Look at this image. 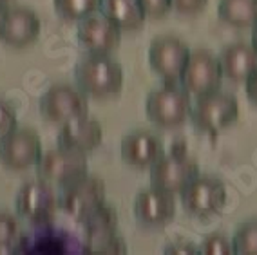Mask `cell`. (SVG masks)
Listing matches in <instances>:
<instances>
[{
  "mask_svg": "<svg viewBox=\"0 0 257 255\" xmlns=\"http://www.w3.org/2000/svg\"><path fill=\"white\" fill-rule=\"evenodd\" d=\"M232 246L237 255H257V219L246 221L235 230Z\"/></svg>",
  "mask_w": 257,
  "mask_h": 255,
  "instance_id": "23",
  "label": "cell"
},
{
  "mask_svg": "<svg viewBox=\"0 0 257 255\" xmlns=\"http://www.w3.org/2000/svg\"><path fill=\"white\" fill-rule=\"evenodd\" d=\"M87 167V154L56 147L49 151H42L40 160L37 163V172L38 178L46 179L51 185L64 187L67 183L89 174Z\"/></svg>",
  "mask_w": 257,
  "mask_h": 255,
  "instance_id": "6",
  "label": "cell"
},
{
  "mask_svg": "<svg viewBox=\"0 0 257 255\" xmlns=\"http://www.w3.org/2000/svg\"><path fill=\"white\" fill-rule=\"evenodd\" d=\"M208 0H170V10L179 15H198L207 8Z\"/></svg>",
  "mask_w": 257,
  "mask_h": 255,
  "instance_id": "28",
  "label": "cell"
},
{
  "mask_svg": "<svg viewBox=\"0 0 257 255\" xmlns=\"http://www.w3.org/2000/svg\"><path fill=\"white\" fill-rule=\"evenodd\" d=\"M58 205L67 215L83 223L89 215L105 205V183L96 176L85 174L60 187Z\"/></svg>",
  "mask_w": 257,
  "mask_h": 255,
  "instance_id": "4",
  "label": "cell"
},
{
  "mask_svg": "<svg viewBox=\"0 0 257 255\" xmlns=\"http://www.w3.org/2000/svg\"><path fill=\"white\" fill-rule=\"evenodd\" d=\"M174 194L152 187V185L140 192L134 199V215L138 219V223H142L143 226H165L169 221L174 219Z\"/></svg>",
  "mask_w": 257,
  "mask_h": 255,
  "instance_id": "15",
  "label": "cell"
},
{
  "mask_svg": "<svg viewBox=\"0 0 257 255\" xmlns=\"http://www.w3.org/2000/svg\"><path fill=\"white\" fill-rule=\"evenodd\" d=\"M198 174L196 161L187 158L183 152L163 154L151 167V185L170 194H181Z\"/></svg>",
  "mask_w": 257,
  "mask_h": 255,
  "instance_id": "12",
  "label": "cell"
},
{
  "mask_svg": "<svg viewBox=\"0 0 257 255\" xmlns=\"http://www.w3.org/2000/svg\"><path fill=\"white\" fill-rule=\"evenodd\" d=\"M145 15L151 19H160L170 11V0H138Z\"/></svg>",
  "mask_w": 257,
  "mask_h": 255,
  "instance_id": "29",
  "label": "cell"
},
{
  "mask_svg": "<svg viewBox=\"0 0 257 255\" xmlns=\"http://www.w3.org/2000/svg\"><path fill=\"white\" fill-rule=\"evenodd\" d=\"M40 114L51 125H64L71 119L87 114V96L80 89L58 83L49 87L40 98Z\"/></svg>",
  "mask_w": 257,
  "mask_h": 255,
  "instance_id": "8",
  "label": "cell"
},
{
  "mask_svg": "<svg viewBox=\"0 0 257 255\" xmlns=\"http://www.w3.org/2000/svg\"><path fill=\"white\" fill-rule=\"evenodd\" d=\"M74 80L85 96L109 98L123 87V69L109 55H85L74 67Z\"/></svg>",
  "mask_w": 257,
  "mask_h": 255,
  "instance_id": "1",
  "label": "cell"
},
{
  "mask_svg": "<svg viewBox=\"0 0 257 255\" xmlns=\"http://www.w3.org/2000/svg\"><path fill=\"white\" fill-rule=\"evenodd\" d=\"M192 100L185 89L176 87L174 83L154 89L147 94L145 100V112L156 127L176 129L181 127L190 118Z\"/></svg>",
  "mask_w": 257,
  "mask_h": 255,
  "instance_id": "3",
  "label": "cell"
},
{
  "mask_svg": "<svg viewBox=\"0 0 257 255\" xmlns=\"http://www.w3.org/2000/svg\"><path fill=\"white\" fill-rule=\"evenodd\" d=\"M181 203L194 217H212L219 214L226 205L225 183L212 176L198 174L181 192Z\"/></svg>",
  "mask_w": 257,
  "mask_h": 255,
  "instance_id": "7",
  "label": "cell"
},
{
  "mask_svg": "<svg viewBox=\"0 0 257 255\" xmlns=\"http://www.w3.org/2000/svg\"><path fill=\"white\" fill-rule=\"evenodd\" d=\"M198 253L205 255H228L234 253V246H232V239H228L223 233H210L199 242Z\"/></svg>",
  "mask_w": 257,
  "mask_h": 255,
  "instance_id": "26",
  "label": "cell"
},
{
  "mask_svg": "<svg viewBox=\"0 0 257 255\" xmlns=\"http://www.w3.org/2000/svg\"><path fill=\"white\" fill-rule=\"evenodd\" d=\"M20 237V224L11 214L0 212V253H10Z\"/></svg>",
  "mask_w": 257,
  "mask_h": 255,
  "instance_id": "25",
  "label": "cell"
},
{
  "mask_svg": "<svg viewBox=\"0 0 257 255\" xmlns=\"http://www.w3.org/2000/svg\"><path fill=\"white\" fill-rule=\"evenodd\" d=\"M17 123H19V119H17L15 109L8 101L0 100V138L10 134L11 131H15V129L19 127Z\"/></svg>",
  "mask_w": 257,
  "mask_h": 255,
  "instance_id": "27",
  "label": "cell"
},
{
  "mask_svg": "<svg viewBox=\"0 0 257 255\" xmlns=\"http://www.w3.org/2000/svg\"><path fill=\"white\" fill-rule=\"evenodd\" d=\"M42 156V143L33 129H15L0 138V163L8 170L22 172L37 167Z\"/></svg>",
  "mask_w": 257,
  "mask_h": 255,
  "instance_id": "10",
  "label": "cell"
},
{
  "mask_svg": "<svg viewBox=\"0 0 257 255\" xmlns=\"http://www.w3.org/2000/svg\"><path fill=\"white\" fill-rule=\"evenodd\" d=\"M121 160L133 169H151L152 165L165 154L163 142L151 131H133L123 136L121 145Z\"/></svg>",
  "mask_w": 257,
  "mask_h": 255,
  "instance_id": "16",
  "label": "cell"
},
{
  "mask_svg": "<svg viewBox=\"0 0 257 255\" xmlns=\"http://www.w3.org/2000/svg\"><path fill=\"white\" fill-rule=\"evenodd\" d=\"M221 78H223V71H221L219 58L207 49H196L190 51V58L179 80L188 94H194L198 98V96L217 91L221 85Z\"/></svg>",
  "mask_w": 257,
  "mask_h": 255,
  "instance_id": "11",
  "label": "cell"
},
{
  "mask_svg": "<svg viewBox=\"0 0 257 255\" xmlns=\"http://www.w3.org/2000/svg\"><path fill=\"white\" fill-rule=\"evenodd\" d=\"M58 205V194L46 179H33L24 183L17 192L15 210L22 219L33 224H47L53 221Z\"/></svg>",
  "mask_w": 257,
  "mask_h": 255,
  "instance_id": "5",
  "label": "cell"
},
{
  "mask_svg": "<svg viewBox=\"0 0 257 255\" xmlns=\"http://www.w3.org/2000/svg\"><path fill=\"white\" fill-rule=\"evenodd\" d=\"M85 233L87 237H96L103 235V233L116 232V226H118V214H116L114 208L103 205L101 208H98L92 215H89L85 221Z\"/></svg>",
  "mask_w": 257,
  "mask_h": 255,
  "instance_id": "22",
  "label": "cell"
},
{
  "mask_svg": "<svg viewBox=\"0 0 257 255\" xmlns=\"http://www.w3.org/2000/svg\"><path fill=\"white\" fill-rule=\"evenodd\" d=\"M101 0H53L55 11L67 22H80L100 10Z\"/></svg>",
  "mask_w": 257,
  "mask_h": 255,
  "instance_id": "21",
  "label": "cell"
},
{
  "mask_svg": "<svg viewBox=\"0 0 257 255\" xmlns=\"http://www.w3.org/2000/svg\"><path fill=\"white\" fill-rule=\"evenodd\" d=\"M100 13L114 22L121 31H138L147 19L138 0H101Z\"/></svg>",
  "mask_w": 257,
  "mask_h": 255,
  "instance_id": "19",
  "label": "cell"
},
{
  "mask_svg": "<svg viewBox=\"0 0 257 255\" xmlns=\"http://www.w3.org/2000/svg\"><path fill=\"white\" fill-rule=\"evenodd\" d=\"M244 89H246L248 100L252 101L253 105H257V71L244 82Z\"/></svg>",
  "mask_w": 257,
  "mask_h": 255,
  "instance_id": "31",
  "label": "cell"
},
{
  "mask_svg": "<svg viewBox=\"0 0 257 255\" xmlns=\"http://www.w3.org/2000/svg\"><path fill=\"white\" fill-rule=\"evenodd\" d=\"M223 76L235 83H244L257 71V49L252 42H234L219 53Z\"/></svg>",
  "mask_w": 257,
  "mask_h": 255,
  "instance_id": "18",
  "label": "cell"
},
{
  "mask_svg": "<svg viewBox=\"0 0 257 255\" xmlns=\"http://www.w3.org/2000/svg\"><path fill=\"white\" fill-rule=\"evenodd\" d=\"M217 17L230 28H253L257 24V0H219Z\"/></svg>",
  "mask_w": 257,
  "mask_h": 255,
  "instance_id": "20",
  "label": "cell"
},
{
  "mask_svg": "<svg viewBox=\"0 0 257 255\" xmlns=\"http://www.w3.org/2000/svg\"><path fill=\"white\" fill-rule=\"evenodd\" d=\"M165 253H179V255H192L198 253V246H194L192 242H185V241H176L170 242L165 248Z\"/></svg>",
  "mask_w": 257,
  "mask_h": 255,
  "instance_id": "30",
  "label": "cell"
},
{
  "mask_svg": "<svg viewBox=\"0 0 257 255\" xmlns=\"http://www.w3.org/2000/svg\"><path fill=\"white\" fill-rule=\"evenodd\" d=\"M190 58V49L181 38L163 35L151 42L149 46V65L152 73L167 83H176L181 78Z\"/></svg>",
  "mask_w": 257,
  "mask_h": 255,
  "instance_id": "9",
  "label": "cell"
},
{
  "mask_svg": "<svg viewBox=\"0 0 257 255\" xmlns=\"http://www.w3.org/2000/svg\"><path fill=\"white\" fill-rule=\"evenodd\" d=\"M42 24L38 15L29 8H6L0 24V40L15 49H24L38 40Z\"/></svg>",
  "mask_w": 257,
  "mask_h": 255,
  "instance_id": "14",
  "label": "cell"
},
{
  "mask_svg": "<svg viewBox=\"0 0 257 255\" xmlns=\"http://www.w3.org/2000/svg\"><path fill=\"white\" fill-rule=\"evenodd\" d=\"M252 46L257 49V24L252 28Z\"/></svg>",
  "mask_w": 257,
  "mask_h": 255,
  "instance_id": "32",
  "label": "cell"
},
{
  "mask_svg": "<svg viewBox=\"0 0 257 255\" xmlns=\"http://www.w3.org/2000/svg\"><path fill=\"white\" fill-rule=\"evenodd\" d=\"M239 118V103L234 94L225 91H212L208 94L198 96L192 103L190 119L194 127L205 134L216 136L221 131L230 127Z\"/></svg>",
  "mask_w": 257,
  "mask_h": 255,
  "instance_id": "2",
  "label": "cell"
},
{
  "mask_svg": "<svg viewBox=\"0 0 257 255\" xmlns=\"http://www.w3.org/2000/svg\"><path fill=\"white\" fill-rule=\"evenodd\" d=\"M4 11H6V6L0 4V24H2V17H4Z\"/></svg>",
  "mask_w": 257,
  "mask_h": 255,
  "instance_id": "33",
  "label": "cell"
},
{
  "mask_svg": "<svg viewBox=\"0 0 257 255\" xmlns=\"http://www.w3.org/2000/svg\"><path fill=\"white\" fill-rule=\"evenodd\" d=\"M76 38L89 55H110L119 47L121 29L103 15H91L78 22Z\"/></svg>",
  "mask_w": 257,
  "mask_h": 255,
  "instance_id": "13",
  "label": "cell"
},
{
  "mask_svg": "<svg viewBox=\"0 0 257 255\" xmlns=\"http://www.w3.org/2000/svg\"><path fill=\"white\" fill-rule=\"evenodd\" d=\"M87 250L94 251V253H98V251H101V253H125L127 246L118 233L109 232L103 235L87 237Z\"/></svg>",
  "mask_w": 257,
  "mask_h": 255,
  "instance_id": "24",
  "label": "cell"
},
{
  "mask_svg": "<svg viewBox=\"0 0 257 255\" xmlns=\"http://www.w3.org/2000/svg\"><path fill=\"white\" fill-rule=\"evenodd\" d=\"M101 142H103V129L89 114H83L60 125L58 147L89 154L94 149H98Z\"/></svg>",
  "mask_w": 257,
  "mask_h": 255,
  "instance_id": "17",
  "label": "cell"
},
{
  "mask_svg": "<svg viewBox=\"0 0 257 255\" xmlns=\"http://www.w3.org/2000/svg\"><path fill=\"white\" fill-rule=\"evenodd\" d=\"M8 2H10V0H0V4H4V6L8 4Z\"/></svg>",
  "mask_w": 257,
  "mask_h": 255,
  "instance_id": "34",
  "label": "cell"
}]
</instances>
